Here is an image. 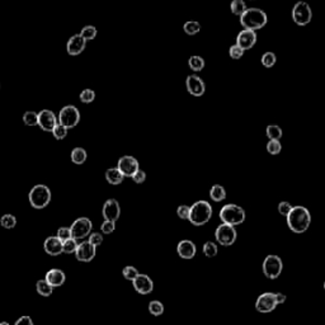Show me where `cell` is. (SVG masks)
<instances>
[{
    "mask_svg": "<svg viewBox=\"0 0 325 325\" xmlns=\"http://www.w3.org/2000/svg\"><path fill=\"white\" fill-rule=\"evenodd\" d=\"M275 297H276V302H277V305H282L284 302H286V295H284V293L276 292Z\"/></svg>",
    "mask_w": 325,
    "mask_h": 325,
    "instance_id": "f907efd6",
    "label": "cell"
},
{
    "mask_svg": "<svg viewBox=\"0 0 325 325\" xmlns=\"http://www.w3.org/2000/svg\"><path fill=\"white\" fill-rule=\"evenodd\" d=\"M44 251L51 257L62 254V242L57 237H48L43 243Z\"/></svg>",
    "mask_w": 325,
    "mask_h": 325,
    "instance_id": "44dd1931",
    "label": "cell"
},
{
    "mask_svg": "<svg viewBox=\"0 0 325 325\" xmlns=\"http://www.w3.org/2000/svg\"><path fill=\"white\" fill-rule=\"evenodd\" d=\"M230 9L231 12H233V14L235 15H242L243 13L245 12L246 9H248V6H246V3L245 0H233L230 4Z\"/></svg>",
    "mask_w": 325,
    "mask_h": 325,
    "instance_id": "83f0119b",
    "label": "cell"
},
{
    "mask_svg": "<svg viewBox=\"0 0 325 325\" xmlns=\"http://www.w3.org/2000/svg\"><path fill=\"white\" fill-rule=\"evenodd\" d=\"M51 191L47 186L44 184H36L28 193V200L33 208L36 210H42L44 207H47L51 202Z\"/></svg>",
    "mask_w": 325,
    "mask_h": 325,
    "instance_id": "5b68a950",
    "label": "cell"
},
{
    "mask_svg": "<svg viewBox=\"0 0 325 325\" xmlns=\"http://www.w3.org/2000/svg\"><path fill=\"white\" fill-rule=\"evenodd\" d=\"M101 230H102V233L106 234V235H110V234H112L113 231L116 230V222L107 221V220H104L103 224L101 225Z\"/></svg>",
    "mask_w": 325,
    "mask_h": 325,
    "instance_id": "f6af8a7d",
    "label": "cell"
},
{
    "mask_svg": "<svg viewBox=\"0 0 325 325\" xmlns=\"http://www.w3.org/2000/svg\"><path fill=\"white\" fill-rule=\"evenodd\" d=\"M177 253L183 259H192V258H195L196 253H197V248H196V244L192 240L186 239L178 243Z\"/></svg>",
    "mask_w": 325,
    "mask_h": 325,
    "instance_id": "ffe728a7",
    "label": "cell"
},
{
    "mask_svg": "<svg viewBox=\"0 0 325 325\" xmlns=\"http://www.w3.org/2000/svg\"><path fill=\"white\" fill-rule=\"evenodd\" d=\"M93 224L88 217H79L71 224V237L75 240H81L89 237L92 233Z\"/></svg>",
    "mask_w": 325,
    "mask_h": 325,
    "instance_id": "30bf717a",
    "label": "cell"
},
{
    "mask_svg": "<svg viewBox=\"0 0 325 325\" xmlns=\"http://www.w3.org/2000/svg\"><path fill=\"white\" fill-rule=\"evenodd\" d=\"M267 151L271 155H277L282 151V145L280 140H269L267 142Z\"/></svg>",
    "mask_w": 325,
    "mask_h": 325,
    "instance_id": "74e56055",
    "label": "cell"
},
{
    "mask_svg": "<svg viewBox=\"0 0 325 325\" xmlns=\"http://www.w3.org/2000/svg\"><path fill=\"white\" fill-rule=\"evenodd\" d=\"M276 308H277V302H276L275 292L262 293L255 301V310L262 314L272 313Z\"/></svg>",
    "mask_w": 325,
    "mask_h": 325,
    "instance_id": "8fae6325",
    "label": "cell"
},
{
    "mask_svg": "<svg viewBox=\"0 0 325 325\" xmlns=\"http://www.w3.org/2000/svg\"><path fill=\"white\" fill-rule=\"evenodd\" d=\"M324 290H325V282H324Z\"/></svg>",
    "mask_w": 325,
    "mask_h": 325,
    "instance_id": "f5cc1de1",
    "label": "cell"
},
{
    "mask_svg": "<svg viewBox=\"0 0 325 325\" xmlns=\"http://www.w3.org/2000/svg\"><path fill=\"white\" fill-rule=\"evenodd\" d=\"M183 31L188 36H195L201 31V24L197 21H188L183 24Z\"/></svg>",
    "mask_w": 325,
    "mask_h": 325,
    "instance_id": "f1b7e54d",
    "label": "cell"
},
{
    "mask_svg": "<svg viewBox=\"0 0 325 325\" xmlns=\"http://www.w3.org/2000/svg\"><path fill=\"white\" fill-rule=\"evenodd\" d=\"M79 98H80V101L83 102V103L89 104V103H92V102L95 99V93H94V90H92V89H84L83 92L80 93Z\"/></svg>",
    "mask_w": 325,
    "mask_h": 325,
    "instance_id": "60d3db41",
    "label": "cell"
},
{
    "mask_svg": "<svg viewBox=\"0 0 325 325\" xmlns=\"http://www.w3.org/2000/svg\"><path fill=\"white\" fill-rule=\"evenodd\" d=\"M0 225H1L4 229H13L15 228V225H17V219H15L14 215L5 213V215L1 216V219H0Z\"/></svg>",
    "mask_w": 325,
    "mask_h": 325,
    "instance_id": "8d00e7d4",
    "label": "cell"
},
{
    "mask_svg": "<svg viewBox=\"0 0 325 325\" xmlns=\"http://www.w3.org/2000/svg\"><path fill=\"white\" fill-rule=\"evenodd\" d=\"M122 275H123V277L126 278L127 281L132 282L133 280H135V278H136L137 276L140 275V273H139V271L135 268V267L127 266V267H124V268H123V271H122Z\"/></svg>",
    "mask_w": 325,
    "mask_h": 325,
    "instance_id": "f35d334b",
    "label": "cell"
},
{
    "mask_svg": "<svg viewBox=\"0 0 325 325\" xmlns=\"http://www.w3.org/2000/svg\"><path fill=\"white\" fill-rule=\"evenodd\" d=\"M23 122L24 124L33 127V126H39V113L35 111H27L23 115Z\"/></svg>",
    "mask_w": 325,
    "mask_h": 325,
    "instance_id": "f546056e",
    "label": "cell"
},
{
    "mask_svg": "<svg viewBox=\"0 0 325 325\" xmlns=\"http://www.w3.org/2000/svg\"><path fill=\"white\" fill-rule=\"evenodd\" d=\"M56 237L59 238V239L61 240V242H65V240H68V239H70V238H73V237H71L70 228H60L59 230H57Z\"/></svg>",
    "mask_w": 325,
    "mask_h": 325,
    "instance_id": "7dc6e473",
    "label": "cell"
},
{
    "mask_svg": "<svg viewBox=\"0 0 325 325\" xmlns=\"http://www.w3.org/2000/svg\"><path fill=\"white\" fill-rule=\"evenodd\" d=\"M36 290H37L39 295L43 296V297H50L53 292V287L48 284L46 280H39L36 284Z\"/></svg>",
    "mask_w": 325,
    "mask_h": 325,
    "instance_id": "484cf974",
    "label": "cell"
},
{
    "mask_svg": "<svg viewBox=\"0 0 325 325\" xmlns=\"http://www.w3.org/2000/svg\"><path fill=\"white\" fill-rule=\"evenodd\" d=\"M14 325H33V320L28 315H23L15 322Z\"/></svg>",
    "mask_w": 325,
    "mask_h": 325,
    "instance_id": "681fc988",
    "label": "cell"
},
{
    "mask_svg": "<svg viewBox=\"0 0 325 325\" xmlns=\"http://www.w3.org/2000/svg\"><path fill=\"white\" fill-rule=\"evenodd\" d=\"M287 226L295 234H302L310 228L311 213L304 206H293L290 213L286 216Z\"/></svg>",
    "mask_w": 325,
    "mask_h": 325,
    "instance_id": "6da1fadb",
    "label": "cell"
},
{
    "mask_svg": "<svg viewBox=\"0 0 325 325\" xmlns=\"http://www.w3.org/2000/svg\"><path fill=\"white\" fill-rule=\"evenodd\" d=\"M131 178H132V180L135 182V183L141 184L146 180V173L144 170H141V169H139V170H137Z\"/></svg>",
    "mask_w": 325,
    "mask_h": 325,
    "instance_id": "c3c4849f",
    "label": "cell"
},
{
    "mask_svg": "<svg viewBox=\"0 0 325 325\" xmlns=\"http://www.w3.org/2000/svg\"><path fill=\"white\" fill-rule=\"evenodd\" d=\"M97 33L98 31L94 26H85L79 35L81 36L85 41H92V40H94L95 37H97Z\"/></svg>",
    "mask_w": 325,
    "mask_h": 325,
    "instance_id": "d590c367",
    "label": "cell"
},
{
    "mask_svg": "<svg viewBox=\"0 0 325 325\" xmlns=\"http://www.w3.org/2000/svg\"><path fill=\"white\" fill-rule=\"evenodd\" d=\"M212 206L207 201H197L189 206V217L188 221L195 226H203L204 224L210 221L212 217Z\"/></svg>",
    "mask_w": 325,
    "mask_h": 325,
    "instance_id": "3957f363",
    "label": "cell"
},
{
    "mask_svg": "<svg viewBox=\"0 0 325 325\" xmlns=\"http://www.w3.org/2000/svg\"><path fill=\"white\" fill-rule=\"evenodd\" d=\"M57 122L68 130L77 127L80 122V112L75 106L62 107L57 117Z\"/></svg>",
    "mask_w": 325,
    "mask_h": 325,
    "instance_id": "8992f818",
    "label": "cell"
},
{
    "mask_svg": "<svg viewBox=\"0 0 325 325\" xmlns=\"http://www.w3.org/2000/svg\"><path fill=\"white\" fill-rule=\"evenodd\" d=\"M268 22L266 12L259 8H248L245 12L240 15V24L244 27V30L258 31L262 30Z\"/></svg>",
    "mask_w": 325,
    "mask_h": 325,
    "instance_id": "7a4b0ae2",
    "label": "cell"
},
{
    "mask_svg": "<svg viewBox=\"0 0 325 325\" xmlns=\"http://www.w3.org/2000/svg\"><path fill=\"white\" fill-rule=\"evenodd\" d=\"M186 88L187 92L193 97H202L206 92V85L204 81L198 77V75L192 74L188 75L186 79Z\"/></svg>",
    "mask_w": 325,
    "mask_h": 325,
    "instance_id": "4fadbf2b",
    "label": "cell"
},
{
    "mask_svg": "<svg viewBox=\"0 0 325 325\" xmlns=\"http://www.w3.org/2000/svg\"><path fill=\"white\" fill-rule=\"evenodd\" d=\"M188 65L193 71L198 73V71L203 70L204 60L201 56H191L188 60Z\"/></svg>",
    "mask_w": 325,
    "mask_h": 325,
    "instance_id": "836d02e7",
    "label": "cell"
},
{
    "mask_svg": "<svg viewBox=\"0 0 325 325\" xmlns=\"http://www.w3.org/2000/svg\"><path fill=\"white\" fill-rule=\"evenodd\" d=\"M284 269V262L278 255L269 254L263 260V273L269 280H276L280 277Z\"/></svg>",
    "mask_w": 325,
    "mask_h": 325,
    "instance_id": "9c48e42d",
    "label": "cell"
},
{
    "mask_svg": "<svg viewBox=\"0 0 325 325\" xmlns=\"http://www.w3.org/2000/svg\"><path fill=\"white\" fill-rule=\"evenodd\" d=\"M133 288L140 295H149L154 290V282L148 275H139L132 281Z\"/></svg>",
    "mask_w": 325,
    "mask_h": 325,
    "instance_id": "e0dca14e",
    "label": "cell"
},
{
    "mask_svg": "<svg viewBox=\"0 0 325 325\" xmlns=\"http://www.w3.org/2000/svg\"><path fill=\"white\" fill-rule=\"evenodd\" d=\"M266 135L269 140H281L284 131L278 124H268L266 128Z\"/></svg>",
    "mask_w": 325,
    "mask_h": 325,
    "instance_id": "4316f807",
    "label": "cell"
},
{
    "mask_svg": "<svg viewBox=\"0 0 325 325\" xmlns=\"http://www.w3.org/2000/svg\"><path fill=\"white\" fill-rule=\"evenodd\" d=\"M292 207L293 206L290 203V202L282 201V202H280V204H278V212H280V215H282L286 217V216L290 213V211L292 210Z\"/></svg>",
    "mask_w": 325,
    "mask_h": 325,
    "instance_id": "ee69618b",
    "label": "cell"
},
{
    "mask_svg": "<svg viewBox=\"0 0 325 325\" xmlns=\"http://www.w3.org/2000/svg\"><path fill=\"white\" fill-rule=\"evenodd\" d=\"M149 313L154 317H160L164 313V305L162 302L158 301V300H153L149 302Z\"/></svg>",
    "mask_w": 325,
    "mask_h": 325,
    "instance_id": "e575fe53",
    "label": "cell"
},
{
    "mask_svg": "<svg viewBox=\"0 0 325 325\" xmlns=\"http://www.w3.org/2000/svg\"><path fill=\"white\" fill-rule=\"evenodd\" d=\"M202 250H203V254L206 255L207 258H213L217 255V253H219V246H217V244H215L213 242H207L203 244Z\"/></svg>",
    "mask_w": 325,
    "mask_h": 325,
    "instance_id": "d6a6232c",
    "label": "cell"
},
{
    "mask_svg": "<svg viewBox=\"0 0 325 325\" xmlns=\"http://www.w3.org/2000/svg\"><path fill=\"white\" fill-rule=\"evenodd\" d=\"M59 123L56 115L50 110H42L39 112V126L46 132H52L53 127Z\"/></svg>",
    "mask_w": 325,
    "mask_h": 325,
    "instance_id": "2e32d148",
    "label": "cell"
},
{
    "mask_svg": "<svg viewBox=\"0 0 325 325\" xmlns=\"http://www.w3.org/2000/svg\"><path fill=\"white\" fill-rule=\"evenodd\" d=\"M229 55H230L231 59L239 60L244 56V50L235 43L233 44V46H230V48H229Z\"/></svg>",
    "mask_w": 325,
    "mask_h": 325,
    "instance_id": "b9f144b4",
    "label": "cell"
},
{
    "mask_svg": "<svg viewBox=\"0 0 325 325\" xmlns=\"http://www.w3.org/2000/svg\"><path fill=\"white\" fill-rule=\"evenodd\" d=\"M78 240H75L74 238H70V239L62 242V253L65 254H75L78 248Z\"/></svg>",
    "mask_w": 325,
    "mask_h": 325,
    "instance_id": "1f68e13d",
    "label": "cell"
},
{
    "mask_svg": "<svg viewBox=\"0 0 325 325\" xmlns=\"http://www.w3.org/2000/svg\"><path fill=\"white\" fill-rule=\"evenodd\" d=\"M68 131H69L68 128L64 127L62 124L57 123L56 126L53 127L52 135H53V137H55V139H56V140H64L66 136H68Z\"/></svg>",
    "mask_w": 325,
    "mask_h": 325,
    "instance_id": "ab89813d",
    "label": "cell"
},
{
    "mask_svg": "<svg viewBox=\"0 0 325 325\" xmlns=\"http://www.w3.org/2000/svg\"><path fill=\"white\" fill-rule=\"evenodd\" d=\"M292 19L297 26H308L313 19V9L306 1H297L292 9Z\"/></svg>",
    "mask_w": 325,
    "mask_h": 325,
    "instance_id": "52a82bcc",
    "label": "cell"
},
{
    "mask_svg": "<svg viewBox=\"0 0 325 325\" xmlns=\"http://www.w3.org/2000/svg\"><path fill=\"white\" fill-rule=\"evenodd\" d=\"M117 168L120 169V171L124 177L131 178L140 169L139 160L136 158L131 157V155H124V157L120 158L119 162H117Z\"/></svg>",
    "mask_w": 325,
    "mask_h": 325,
    "instance_id": "7c38bea8",
    "label": "cell"
},
{
    "mask_svg": "<svg viewBox=\"0 0 325 325\" xmlns=\"http://www.w3.org/2000/svg\"><path fill=\"white\" fill-rule=\"evenodd\" d=\"M71 162L77 164V165H81L84 162H86V158H88V154H86V151L84 150L83 148H75L73 149L71 151Z\"/></svg>",
    "mask_w": 325,
    "mask_h": 325,
    "instance_id": "d4e9b609",
    "label": "cell"
},
{
    "mask_svg": "<svg viewBox=\"0 0 325 325\" xmlns=\"http://www.w3.org/2000/svg\"><path fill=\"white\" fill-rule=\"evenodd\" d=\"M106 179L107 182L112 186H119L123 182L124 175L122 174L120 169L116 166V168H110L106 170Z\"/></svg>",
    "mask_w": 325,
    "mask_h": 325,
    "instance_id": "603a6c76",
    "label": "cell"
},
{
    "mask_svg": "<svg viewBox=\"0 0 325 325\" xmlns=\"http://www.w3.org/2000/svg\"><path fill=\"white\" fill-rule=\"evenodd\" d=\"M238 233L235 226L228 224H221L215 231V239L222 246H231L237 242Z\"/></svg>",
    "mask_w": 325,
    "mask_h": 325,
    "instance_id": "ba28073f",
    "label": "cell"
},
{
    "mask_svg": "<svg viewBox=\"0 0 325 325\" xmlns=\"http://www.w3.org/2000/svg\"><path fill=\"white\" fill-rule=\"evenodd\" d=\"M262 65L267 69H271L275 66V64L277 62V56H276V53L272 52V51H267V52L263 53V56H262Z\"/></svg>",
    "mask_w": 325,
    "mask_h": 325,
    "instance_id": "4dcf8cb0",
    "label": "cell"
},
{
    "mask_svg": "<svg viewBox=\"0 0 325 325\" xmlns=\"http://www.w3.org/2000/svg\"><path fill=\"white\" fill-rule=\"evenodd\" d=\"M210 198L213 202H222L226 198V191L221 184H213L210 189Z\"/></svg>",
    "mask_w": 325,
    "mask_h": 325,
    "instance_id": "cb8c5ba5",
    "label": "cell"
},
{
    "mask_svg": "<svg viewBox=\"0 0 325 325\" xmlns=\"http://www.w3.org/2000/svg\"><path fill=\"white\" fill-rule=\"evenodd\" d=\"M0 325H10V324H9V323H6V322H1V323H0Z\"/></svg>",
    "mask_w": 325,
    "mask_h": 325,
    "instance_id": "816d5d0a",
    "label": "cell"
},
{
    "mask_svg": "<svg viewBox=\"0 0 325 325\" xmlns=\"http://www.w3.org/2000/svg\"><path fill=\"white\" fill-rule=\"evenodd\" d=\"M0 88H1V85H0Z\"/></svg>",
    "mask_w": 325,
    "mask_h": 325,
    "instance_id": "db71d44e",
    "label": "cell"
},
{
    "mask_svg": "<svg viewBox=\"0 0 325 325\" xmlns=\"http://www.w3.org/2000/svg\"><path fill=\"white\" fill-rule=\"evenodd\" d=\"M177 215H178V217H179V219L188 220V217H189V206H187V204H180V206H178Z\"/></svg>",
    "mask_w": 325,
    "mask_h": 325,
    "instance_id": "bcb514c9",
    "label": "cell"
},
{
    "mask_svg": "<svg viewBox=\"0 0 325 325\" xmlns=\"http://www.w3.org/2000/svg\"><path fill=\"white\" fill-rule=\"evenodd\" d=\"M257 43V33L254 31L243 30L237 36V44L240 46L243 50H250Z\"/></svg>",
    "mask_w": 325,
    "mask_h": 325,
    "instance_id": "ac0fdd59",
    "label": "cell"
},
{
    "mask_svg": "<svg viewBox=\"0 0 325 325\" xmlns=\"http://www.w3.org/2000/svg\"><path fill=\"white\" fill-rule=\"evenodd\" d=\"M44 280L48 282V284H51V286L55 288V287H60L65 284L66 275L64 271H61V269L52 268V269H50L47 273H46V277H44Z\"/></svg>",
    "mask_w": 325,
    "mask_h": 325,
    "instance_id": "7402d4cb",
    "label": "cell"
},
{
    "mask_svg": "<svg viewBox=\"0 0 325 325\" xmlns=\"http://www.w3.org/2000/svg\"><path fill=\"white\" fill-rule=\"evenodd\" d=\"M86 47V41L80 35L71 36L66 43V51L70 56H78Z\"/></svg>",
    "mask_w": 325,
    "mask_h": 325,
    "instance_id": "d6986e66",
    "label": "cell"
},
{
    "mask_svg": "<svg viewBox=\"0 0 325 325\" xmlns=\"http://www.w3.org/2000/svg\"><path fill=\"white\" fill-rule=\"evenodd\" d=\"M88 242L97 248V246L102 245V243H103V235H102L101 233H90Z\"/></svg>",
    "mask_w": 325,
    "mask_h": 325,
    "instance_id": "7bdbcfd3",
    "label": "cell"
},
{
    "mask_svg": "<svg viewBox=\"0 0 325 325\" xmlns=\"http://www.w3.org/2000/svg\"><path fill=\"white\" fill-rule=\"evenodd\" d=\"M97 254V248L94 245H92L89 242H83L80 243L78 245L77 251H75V257L79 262H84V263H88V262H92L95 258Z\"/></svg>",
    "mask_w": 325,
    "mask_h": 325,
    "instance_id": "9a60e30c",
    "label": "cell"
},
{
    "mask_svg": "<svg viewBox=\"0 0 325 325\" xmlns=\"http://www.w3.org/2000/svg\"><path fill=\"white\" fill-rule=\"evenodd\" d=\"M102 213H103L104 220H107V221H117L120 219V215H121V207H120L119 201L115 198L107 200L103 204Z\"/></svg>",
    "mask_w": 325,
    "mask_h": 325,
    "instance_id": "5bb4252c",
    "label": "cell"
},
{
    "mask_svg": "<svg viewBox=\"0 0 325 325\" xmlns=\"http://www.w3.org/2000/svg\"><path fill=\"white\" fill-rule=\"evenodd\" d=\"M219 216L222 224H228L231 225V226H238V225H242L243 222L245 221L244 208L234 203L225 204L220 210Z\"/></svg>",
    "mask_w": 325,
    "mask_h": 325,
    "instance_id": "277c9868",
    "label": "cell"
}]
</instances>
